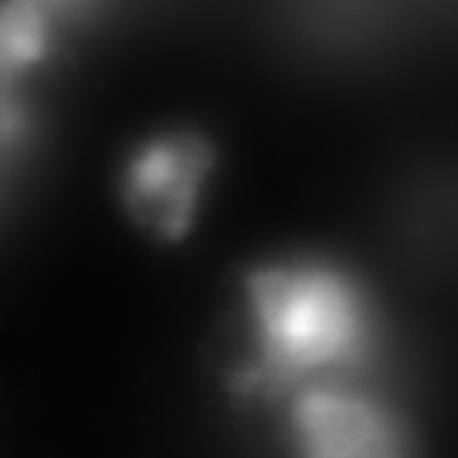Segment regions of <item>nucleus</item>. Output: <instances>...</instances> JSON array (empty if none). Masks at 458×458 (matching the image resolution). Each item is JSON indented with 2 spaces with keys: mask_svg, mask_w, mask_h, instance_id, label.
Wrapping results in <instances>:
<instances>
[{
  "mask_svg": "<svg viewBox=\"0 0 458 458\" xmlns=\"http://www.w3.org/2000/svg\"><path fill=\"white\" fill-rule=\"evenodd\" d=\"M251 355L240 390H283L351 367L367 351V315L339 276L313 266H277L247 280Z\"/></svg>",
  "mask_w": 458,
  "mask_h": 458,
  "instance_id": "1",
  "label": "nucleus"
},
{
  "mask_svg": "<svg viewBox=\"0 0 458 458\" xmlns=\"http://www.w3.org/2000/svg\"><path fill=\"white\" fill-rule=\"evenodd\" d=\"M212 163V148L193 134L153 141L125 172L127 208L157 235L179 238L193 221Z\"/></svg>",
  "mask_w": 458,
  "mask_h": 458,
  "instance_id": "2",
  "label": "nucleus"
},
{
  "mask_svg": "<svg viewBox=\"0 0 458 458\" xmlns=\"http://www.w3.org/2000/svg\"><path fill=\"white\" fill-rule=\"evenodd\" d=\"M294 428L318 456H386L400 442L395 423L377 404L322 383L296 400Z\"/></svg>",
  "mask_w": 458,
  "mask_h": 458,
  "instance_id": "3",
  "label": "nucleus"
},
{
  "mask_svg": "<svg viewBox=\"0 0 458 458\" xmlns=\"http://www.w3.org/2000/svg\"><path fill=\"white\" fill-rule=\"evenodd\" d=\"M66 21L40 0H0V89H20L47 62Z\"/></svg>",
  "mask_w": 458,
  "mask_h": 458,
  "instance_id": "4",
  "label": "nucleus"
}]
</instances>
